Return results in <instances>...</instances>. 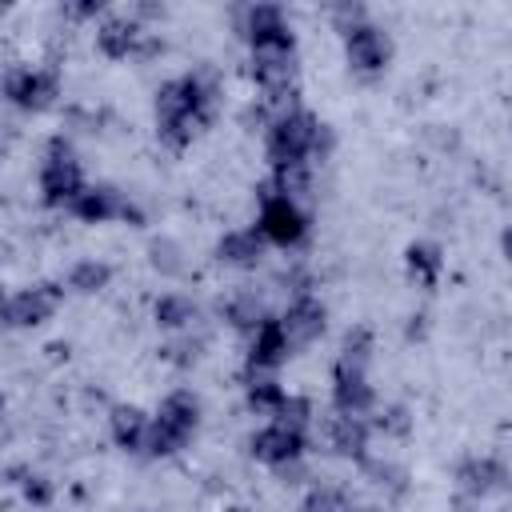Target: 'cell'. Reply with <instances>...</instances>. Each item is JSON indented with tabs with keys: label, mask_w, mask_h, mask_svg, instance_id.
<instances>
[{
	"label": "cell",
	"mask_w": 512,
	"mask_h": 512,
	"mask_svg": "<svg viewBox=\"0 0 512 512\" xmlns=\"http://www.w3.org/2000/svg\"><path fill=\"white\" fill-rule=\"evenodd\" d=\"M216 120V76L192 68L156 88V136L164 148L184 152Z\"/></svg>",
	"instance_id": "6da1fadb"
},
{
	"label": "cell",
	"mask_w": 512,
	"mask_h": 512,
	"mask_svg": "<svg viewBox=\"0 0 512 512\" xmlns=\"http://www.w3.org/2000/svg\"><path fill=\"white\" fill-rule=\"evenodd\" d=\"M328 152H332V128L308 108H292L264 128V156L272 168L312 164L324 160Z\"/></svg>",
	"instance_id": "7a4b0ae2"
},
{
	"label": "cell",
	"mask_w": 512,
	"mask_h": 512,
	"mask_svg": "<svg viewBox=\"0 0 512 512\" xmlns=\"http://www.w3.org/2000/svg\"><path fill=\"white\" fill-rule=\"evenodd\" d=\"M200 396L192 388H172L156 416L148 420V444H144V456H176L180 448H188V440L196 436L200 428Z\"/></svg>",
	"instance_id": "3957f363"
},
{
	"label": "cell",
	"mask_w": 512,
	"mask_h": 512,
	"mask_svg": "<svg viewBox=\"0 0 512 512\" xmlns=\"http://www.w3.org/2000/svg\"><path fill=\"white\" fill-rule=\"evenodd\" d=\"M80 192H84L80 156L68 136H52L44 144V160H40V200L48 208H68Z\"/></svg>",
	"instance_id": "277c9868"
},
{
	"label": "cell",
	"mask_w": 512,
	"mask_h": 512,
	"mask_svg": "<svg viewBox=\"0 0 512 512\" xmlns=\"http://www.w3.org/2000/svg\"><path fill=\"white\" fill-rule=\"evenodd\" d=\"M0 96L8 104H16L20 112H44L60 96V72L52 64H44V68L12 64L0 72Z\"/></svg>",
	"instance_id": "5b68a950"
},
{
	"label": "cell",
	"mask_w": 512,
	"mask_h": 512,
	"mask_svg": "<svg viewBox=\"0 0 512 512\" xmlns=\"http://www.w3.org/2000/svg\"><path fill=\"white\" fill-rule=\"evenodd\" d=\"M68 212L80 224H108V220H124L132 228L144 224V208L132 196H124L120 188H112V184H84V192L68 204Z\"/></svg>",
	"instance_id": "8992f818"
},
{
	"label": "cell",
	"mask_w": 512,
	"mask_h": 512,
	"mask_svg": "<svg viewBox=\"0 0 512 512\" xmlns=\"http://www.w3.org/2000/svg\"><path fill=\"white\" fill-rule=\"evenodd\" d=\"M60 304H64V284L44 280V284L20 288L16 296H4L0 324H8V328H40L60 312Z\"/></svg>",
	"instance_id": "52a82bcc"
},
{
	"label": "cell",
	"mask_w": 512,
	"mask_h": 512,
	"mask_svg": "<svg viewBox=\"0 0 512 512\" xmlns=\"http://www.w3.org/2000/svg\"><path fill=\"white\" fill-rule=\"evenodd\" d=\"M256 232L264 236V244H276V248H296L304 244L308 236V212L284 196H272L260 188V224Z\"/></svg>",
	"instance_id": "ba28073f"
},
{
	"label": "cell",
	"mask_w": 512,
	"mask_h": 512,
	"mask_svg": "<svg viewBox=\"0 0 512 512\" xmlns=\"http://www.w3.org/2000/svg\"><path fill=\"white\" fill-rule=\"evenodd\" d=\"M344 60H348L352 72L376 76V72H384L388 60H392V36H388L380 24L360 20L356 28L344 32Z\"/></svg>",
	"instance_id": "9c48e42d"
},
{
	"label": "cell",
	"mask_w": 512,
	"mask_h": 512,
	"mask_svg": "<svg viewBox=\"0 0 512 512\" xmlns=\"http://www.w3.org/2000/svg\"><path fill=\"white\" fill-rule=\"evenodd\" d=\"M248 452H252L260 464H268V468L288 464V460H304V452H308V432L272 420V424H264V428H256V432L248 436Z\"/></svg>",
	"instance_id": "30bf717a"
},
{
	"label": "cell",
	"mask_w": 512,
	"mask_h": 512,
	"mask_svg": "<svg viewBox=\"0 0 512 512\" xmlns=\"http://www.w3.org/2000/svg\"><path fill=\"white\" fill-rule=\"evenodd\" d=\"M276 320H280V328H284V336H288L292 348H308V344H316L324 336L328 308H324V300L316 292L312 296H292L288 308H284V316H276Z\"/></svg>",
	"instance_id": "8fae6325"
},
{
	"label": "cell",
	"mask_w": 512,
	"mask_h": 512,
	"mask_svg": "<svg viewBox=\"0 0 512 512\" xmlns=\"http://www.w3.org/2000/svg\"><path fill=\"white\" fill-rule=\"evenodd\" d=\"M332 408L336 416H368L376 408V392L368 384V368L332 364Z\"/></svg>",
	"instance_id": "7c38bea8"
},
{
	"label": "cell",
	"mask_w": 512,
	"mask_h": 512,
	"mask_svg": "<svg viewBox=\"0 0 512 512\" xmlns=\"http://www.w3.org/2000/svg\"><path fill=\"white\" fill-rule=\"evenodd\" d=\"M144 24L132 16V12H112L96 24V48L100 56L108 60H128V56H140V44H144Z\"/></svg>",
	"instance_id": "4fadbf2b"
},
{
	"label": "cell",
	"mask_w": 512,
	"mask_h": 512,
	"mask_svg": "<svg viewBox=\"0 0 512 512\" xmlns=\"http://www.w3.org/2000/svg\"><path fill=\"white\" fill-rule=\"evenodd\" d=\"M508 484V468H504V460L500 456H468V460H460L456 464V488H460V496H468V500H484V496H492V492H500Z\"/></svg>",
	"instance_id": "5bb4252c"
},
{
	"label": "cell",
	"mask_w": 512,
	"mask_h": 512,
	"mask_svg": "<svg viewBox=\"0 0 512 512\" xmlns=\"http://www.w3.org/2000/svg\"><path fill=\"white\" fill-rule=\"evenodd\" d=\"M288 356H292V344H288L280 320L276 316H264L260 328L248 336V376H264V372L280 368Z\"/></svg>",
	"instance_id": "9a60e30c"
},
{
	"label": "cell",
	"mask_w": 512,
	"mask_h": 512,
	"mask_svg": "<svg viewBox=\"0 0 512 512\" xmlns=\"http://www.w3.org/2000/svg\"><path fill=\"white\" fill-rule=\"evenodd\" d=\"M148 412L136 408V404H112L108 412V432L116 440V448L132 452V456H144V444H148Z\"/></svg>",
	"instance_id": "2e32d148"
},
{
	"label": "cell",
	"mask_w": 512,
	"mask_h": 512,
	"mask_svg": "<svg viewBox=\"0 0 512 512\" xmlns=\"http://www.w3.org/2000/svg\"><path fill=\"white\" fill-rule=\"evenodd\" d=\"M216 260L220 264H228V268H256L260 260H264V236L256 232V228H232V232H224L220 240H216Z\"/></svg>",
	"instance_id": "e0dca14e"
},
{
	"label": "cell",
	"mask_w": 512,
	"mask_h": 512,
	"mask_svg": "<svg viewBox=\"0 0 512 512\" xmlns=\"http://www.w3.org/2000/svg\"><path fill=\"white\" fill-rule=\"evenodd\" d=\"M368 440H372V424L364 416H332L328 420V444L336 456L344 460H368Z\"/></svg>",
	"instance_id": "ac0fdd59"
},
{
	"label": "cell",
	"mask_w": 512,
	"mask_h": 512,
	"mask_svg": "<svg viewBox=\"0 0 512 512\" xmlns=\"http://www.w3.org/2000/svg\"><path fill=\"white\" fill-rule=\"evenodd\" d=\"M236 32H240L248 44H256V40L292 32V24H288V16H284L280 4H248V8L236 12Z\"/></svg>",
	"instance_id": "d6986e66"
},
{
	"label": "cell",
	"mask_w": 512,
	"mask_h": 512,
	"mask_svg": "<svg viewBox=\"0 0 512 512\" xmlns=\"http://www.w3.org/2000/svg\"><path fill=\"white\" fill-rule=\"evenodd\" d=\"M404 268H408V280L424 292H432L440 284V272H444V252L428 240H416L404 248Z\"/></svg>",
	"instance_id": "ffe728a7"
},
{
	"label": "cell",
	"mask_w": 512,
	"mask_h": 512,
	"mask_svg": "<svg viewBox=\"0 0 512 512\" xmlns=\"http://www.w3.org/2000/svg\"><path fill=\"white\" fill-rule=\"evenodd\" d=\"M152 320H156V328H164V332H192V324L200 320V308H196V300L184 296V292H164V296H156V304H152Z\"/></svg>",
	"instance_id": "44dd1931"
},
{
	"label": "cell",
	"mask_w": 512,
	"mask_h": 512,
	"mask_svg": "<svg viewBox=\"0 0 512 512\" xmlns=\"http://www.w3.org/2000/svg\"><path fill=\"white\" fill-rule=\"evenodd\" d=\"M260 188L272 192V196H284V200L300 204V200H308V192H312V164H284V168H272V180L260 184Z\"/></svg>",
	"instance_id": "7402d4cb"
},
{
	"label": "cell",
	"mask_w": 512,
	"mask_h": 512,
	"mask_svg": "<svg viewBox=\"0 0 512 512\" xmlns=\"http://www.w3.org/2000/svg\"><path fill=\"white\" fill-rule=\"evenodd\" d=\"M220 316H224L236 332L252 336V332L260 328V320L268 316V308H264V300H260L256 292H236V296H228V300L220 304Z\"/></svg>",
	"instance_id": "603a6c76"
},
{
	"label": "cell",
	"mask_w": 512,
	"mask_h": 512,
	"mask_svg": "<svg viewBox=\"0 0 512 512\" xmlns=\"http://www.w3.org/2000/svg\"><path fill=\"white\" fill-rule=\"evenodd\" d=\"M112 284V264L108 260H76L68 268V288L80 296H96Z\"/></svg>",
	"instance_id": "cb8c5ba5"
},
{
	"label": "cell",
	"mask_w": 512,
	"mask_h": 512,
	"mask_svg": "<svg viewBox=\"0 0 512 512\" xmlns=\"http://www.w3.org/2000/svg\"><path fill=\"white\" fill-rule=\"evenodd\" d=\"M284 388H280V380H272V376H248V384H244V404L256 412V416H276V408L284 404Z\"/></svg>",
	"instance_id": "d4e9b609"
},
{
	"label": "cell",
	"mask_w": 512,
	"mask_h": 512,
	"mask_svg": "<svg viewBox=\"0 0 512 512\" xmlns=\"http://www.w3.org/2000/svg\"><path fill=\"white\" fill-rule=\"evenodd\" d=\"M336 360L352 364V368H368V360H372V328H364V324L348 328L344 340H340V356Z\"/></svg>",
	"instance_id": "484cf974"
},
{
	"label": "cell",
	"mask_w": 512,
	"mask_h": 512,
	"mask_svg": "<svg viewBox=\"0 0 512 512\" xmlns=\"http://www.w3.org/2000/svg\"><path fill=\"white\" fill-rule=\"evenodd\" d=\"M148 264L160 272V276H180L184 272V248L172 240V236H160L148 244Z\"/></svg>",
	"instance_id": "4316f807"
},
{
	"label": "cell",
	"mask_w": 512,
	"mask_h": 512,
	"mask_svg": "<svg viewBox=\"0 0 512 512\" xmlns=\"http://www.w3.org/2000/svg\"><path fill=\"white\" fill-rule=\"evenodd\" d=\"M300 512H352V500H348L344 488H336V484H320V488H312V492L304 496Z\"/></svg>",
	"instance_id": "83f0119b"
},
{
	"label": "cell",
	"mask_w": 512,
	"mask_h": 512,
	"mask_svg": "<svg viewBox=\"0 0 512 512\" xmlns=\"http://www.w3.org/2000/svg\"><path fill=\"white\" fill-rule=\"evenodd\" d=\"M200 352H204V340L180 332V340H168V344L160 348V360L172 364V368H192V364L200 360Z\"/></svg>",
	"instance_id": "f1b7e54d"
},
{
	"label": "cell",
	"mask_w": 512,
	"mask_h": 512,
	"mask_svg": "<svg viewBox=\"0 0 512 512\" xmlns=\"http://www.w3.org/2000/svg\"><path fill=\"white\" fill-rule=\"evenodd\" d=\"M12 476H16V484H20V492H24V500H28L32 508H48V504H52L56 488H52V480H48V476L28 472V468H12Z\"/></svg>",
	"instance_id": "f546056e"
},
{
	"label": "cell",
	"mask_w": 512,
	"mask_h": 512,
	"mask_svg": "<svg viewBox=\"0 0 512 512\" xmlns=\"http://www.w3.org/2000/svg\"><path fill=\"white\" fill-rule=\"evenodd\" d=\"M276 424H288V428H300V432H308V424H312V400L308 396H284V404L276 408V416H272Z\"/></svg>",
	"instance_id": "4dcf8cb0"
},
{
	"label": "cell",
	"mask_w": 512,
	"mask_h": 512,
	"mask_svg": "<svg viewBox=\"0 0 512 512\" xmlns=\"http://www.w3.org/2000/svg\"><path fill=\"white\" fill-rule=\"evenodd\" d=\"M372 428L384 432V436H408V432H412V416H408L404 404H388V408L372 420Z\"/></svg>",
	"instance_id": "1f68e13d"
},
{
	"label": "cell",
	"mask_w": 512,
	"mask_h": 512,
	"mask_svg": "<svg viewBox=\"0 0 512 512\" xmlns=\"http://www.w3.org/2000/svg\"><path fill=\"white\" fill-rule=\"evenodd\" d=\"M360 464H364V472L372 476L376 488H392L396 496L404 492V468H396V464H388V460H384V464H380V460H360Z\"/></svg>",
	"instance_id": "d6a6232c"
},
{
	"label": "cell",
	"mask_w": 512,
	"mask_h": 512,
	"mask_svg": "<svg viewBox=\"0 0 512 512\" xmlns=\"http://www.w3.org/2000/svg\"><path fill=\"white\" fill-rule=\"evenodd\" d=\"M280 284H284V292H292V296H312V288H316L312 272H308V268H300V264L284 268V272H280Z\"/></svg>",
	"instance_id": "836d02e7"
},
{
	"label": "cell",
	"mask_w": 512,
	"mask_h": 512,
	"mask_svg": "<svg viewBox=\"0 0 512 512\" xmlns=\"http://www.w3.org/2000/svg\"><path fill=\"white\" fill-rule=\"evenodd\" d=\"M60 16H68V20H96V16H104V0H80V4H64V8H60Z\"/></svg>",
	"instance_id": "e575fe53"
},
{
	"label": "cell",
	"mask_w": 512,
	"mask_h": 512,
	"mask_svg": "<svg viewBox=\"0 0 512 512\" xmlns=\"http://www.w3.org/2000/svg\"><path fill=\"white\" fill-rule=\"evenodd\" d=\"M272 472H276V480H280V484H300V480L308 476L304 460H288V464H276Z\"/></svg>",
	"instance_id": "d590c367"
},
{
	"label": "cell",
	"mask_w": 512,
	"mask_h": 512,
	"mask_svg": "<svg viewBox=\"0 0 512 512\" xmlns=\"http://www.w3.org/2000/svg\"><path fill=\"white\" fill-rule=\"evenodd\" d=\"M4 412H8V396L0 392V420H4Z\"/></svg>",
	"instance_id": "8d00e7d4"
},
{
	"label": "cell",
	"mask_w": 512,
	"mask_h": 512,
	"mask_svg": "<svg viewBox=\"0 0 512 512\" xmlns=\"http://www.w3.org/2000/svg\"><path fill=\"white\" fill-rule=\"evenodd\" d=\"M224 512H248V508H224Z\"/></svg>",
	"instance_id": "74e56055"
},
{
	"label": "cell",
	"mask_w": 512,
	"mask_h": 512,
	"mask_svg": "<svg viewBox=\"0 0 512 512\" xmlns=\"http://www.w3.org/2000/svg\"><path fill=\"white\" fill-rule=\"evenodd\" d=\"M0 304H4V284H0Z\"/></svg>",
	"instance_id": "f35d334b"
},
{
	"label": "cell",
	"mask_w": 512,
	"mask_h": 512,
	"mask_svg": "<svg viewBox=\"0 0 512 512\" xmlns=\"http://www.w3.org/2000/svg\"><path fill=\"white\" fill-rule=\"evenodd\" d=\"M368 512H372V508H368Z\"/></svg>",
	"instance_id": "ab89813d"
}]
</instances>
